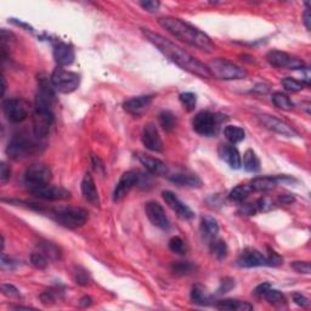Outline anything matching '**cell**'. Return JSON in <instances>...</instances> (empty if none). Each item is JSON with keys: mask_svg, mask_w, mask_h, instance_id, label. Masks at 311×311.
Listing matches in <instances>:
<instances>
[{"mask_svg": "<svg viewBox=\"0 0 311 311\" xmlns=\"http://www.w3.org/2000/svg\"><path fill=\"white\" fill-rule=\"evenodd\" d=\"M250 192H253V190L249 185H238V186L232 188L229 194V198L233 202L242 203L249 196Z\"/></svg>", "mask_w": 311, "mask_h": 311, "instance_id": "cell-32", "label": "cell"}, {"mask_svg": "<svg viewBox=\"0 0 311 311\" xmlns=\"http://www.w3.org/2000/svg\"><path fill=\"white\" fill-rule=\"evenodd\" d=\"M217 309L229 310V311H248L253 309V305L247 301L235 300V299H225V300L217 301L214 305Z\"/></svg>", "mask_w": 311, "mask_h": 311, "instance_id": "cell-27", "label": "cell"}, {"mask_svg": "<svg viewBox=\"0 0 311 311\" xmlns=\"http://www.w3.org/2000/svg\"><path fill=\"white\" fill-rule=\"evenodd\" d=\"M282 85L286 90L291 91V92H298L300 90H303L305 83L304 82H299V80L294 79V78H283L282 79Z\"/></svg>", "mask_w": 311, "mask_h": 311, "instance_id": "cell-39", "label": "cell"}, {"mask_svg": "<svg viewBox=\"0 0 311 311\" xmlns=\"http://www.w3.org/2000/svg\"><path fill=\"white\" fill-rule=\"evenodd\" d=\"M259 122L262 123L266 129L274 131V133L280 134V135L286 136V137H297L299 134L295 131L289 124H287L286 122L281 121V119L276 118L274 116L269 115H260L258 117Z\"/></svg>", "mask_w": 311, "mask_h": 311, "instance_id": "cell-13", "label": "cell"}, {"mask_svg": "<svg viewBox=\"0 0 311 311\" xmlns=\"http://www.w3.org/2000/svg\"><path fill=\"white\" fill-rule=\"evenodd\" d=\"M191 300L197 305L211 304V297L205 293L204 288H203L201 285H196L192 287V291H191Z\"/></svg>", "mask_w": 311, "mask_h": 311, "instance_id": "cell-33", "label": "cell"}, {"mask_svg": "<svg viewBox=\"0 0 311 311\" xmlns=\"http://www.w3.org/2000/svg\"><path fill=\"white\" fill-rule=\"evenodd\" d=\"M161 127L166 131H172L176 124V118L170 111H162L158 116Z\"/></svg>", "mask_w": 311, "mask_h": 311, "instance_id": "cell-35", "label": "cell"}, {"mask_svg": "<svg viewBox=\"0 0 311 311\" xmlns=\"http://www.w3.org/2000/svg\"><path fill=\"white\" fill-rule=\"evenodd\" d=\"M3 112L9 122L21 123L29 113V103L23 98H7L3 101Z\"/></svg>", "mask_w": 311, "mask_h": 311, "instance_id": "cell-8", "label": "cell"}, {"mask_svg": "<svg viewBox=\"0 0 311 311\" xmlns=\"http://www.w3.org/2000/svg\"><path fill=\"white\" fill-rule=\"evenodd\" d=\"M263 299H265L269 304H271L272 306L276 307H286L287 306V299L285 295L282 294L277 289H272L271 287L266 291V293L263 295Z\"/></svg>", "mask_w": 311, "mask_h": 311, "instance_id": "cell-29", "label": "cell"}, {"mask_svg": "<svg viewBox=\"0 0 311 311\" xmlns=\"http://www.w3.org/2000/svg\"><path fill=\"white\" fill-rule=\"evenodd\" d=\"M82 192L84 198L94 207H100V196L95 185V180L90 173H86L82 180Z\"/></svg>", "mask_w": 311, "mask_h": 311, "instance_id": "cell-22", "label": "cell"}, {"mask_svg": "<svg viewBox=\"0 0 311 311\" xmlns=\"http://www.w3.org/2000/svg\"><path fill=\"white\" fill-rule=\"evenodd\" d=\"M91 298L90 297H84L80 299L79 305L80 306H89V305H91Z\"/></svg>", "mask_w": 311, "mask_h": 311, "instance_id": "cell-57", "label": "cell"}, {"mask_svg": "<svg viewBox=\"0 0 311 311\" xmlns=\"http://www.w3.org/2000/svg\"><path fill=\"white\" fill-rule=\"evenodd\" d=\"M33 196L45 201H66L71 198V192L64 187L53 186V185H40V186L31 187Z\"/></svg>", "mask_w": 311, "mask_h": 311, "instance_id": "cell-12", "label": "cell"}, {"mask_svg": "<svg viewBox=\"0 0 311 311\" xmlns=\"http://www.w3.org/2000/svg\"><path fill=\"white\" fill-rule=\"evenodd\" d=\"M54 123L51 110H35L33 113V134L39 139H44L49 134Z\"/></svg>", "mask_w": 311, "mask_h": 311, "instance_id": "cell-11", "label": "cell"}, {"mask_svg": "<svg viewBox=\"0 0 311 311\" xmlns=\"http://www.w3.org/2000/svg\"><path fill=\"white\" fill-rule=\"evenodd\" d=\"M291 266L297 272L309 275L310 274V263L309 262H293Z\"/></svg>", "mask_w": 311, "mask_h": 311, "instance_id": "cell-45", "label": "cell"}, {"mask_svg": "<svg viewBox=\"0 0 311 311\" xmlns=\"http://www.w3.org/2000/svg\"><path fill=\"white\" fill-rule=\"evenodd\" d=\"M219 156L224 162H226L230 166V168L232 169H240L242 166V160L241 154L238 152V149L235 147L233 145H220L219 147Z\"/></svg>", "mask_w": 311, "mask_h": 311, "instance_id": "cell-23", "label": "cell"}, {"mask_svg": "<svg viewBox=\"0 0 311 311\" xmlns=\"http://www.w3.org/2000/svg\"><path fill=\"white\" fill-rule=\"evenodd\" d=\"M201 232L203 237L208 241H213L219 233V225L218 221L211 215H205L201 220Z\"/></svg>", "mask_w": 311, "mask_h": 311, "instance_id": "cell-26", "label": "cell"}, {"mask_svg": "<svg viewBox=\"0 0 311 311\" xmlns=\"http://www.w3.org/2000/svg\"><path fill=\"white\" fill-rule=\"evenodd\" d=\"M17 264L16 262H14L13 259L8 258L7 255H5L4 253H3L2 255V269L3 270H15V268H16Z\"/></svg>", "mask_w": 311, "mask_h": 311, "instance_id": "cell-49", "label": "cell"}, {"mask_svg": "<svg viewBox=\"0 0 311 311\" xmlns=\"http://www.w3.org/2000/svg\"><path fill=\"white\" fill-rule=\"evenodd\" d=\"M3 91H2V95L3 96H4V94H5V89H7V82H5V78L3 77Z\"/></svg>", "mask_w": 311, "mask_h": 311, "instance_id": "cell-58", "label": "cell"}, {"mask_svg": "<svg viewBox=\"0 0 311 311\" xmlns=\"http://www.w3.org/2000/svg\"><path fill=\"white\" fill-rule=\"evenodd\" d=\"M74 275H76V281L77 283H79V285L82 286H85L88 285V281H89V275L88 272H86L85 270H83V269L78 268V270L74 272Z\"/></svg>", "mask_w": 311, "mask_h": 311, "instance_id": "cell-47", "label": "cell"}, {"mask_svg": "<svg viewBox=\"0 0 311 311\" xmlns=\"http://www.w3.org/2000/svg\"><path fill=\"white\" fill-rule=\"evenodd\" d=\"M145 212L147 215L148 220L156 227L161 230H168L170 227V223L168 217H167L166 212L162 205L158 202H147L145 205Z\"/></svg>", "mask_w": 311, "mask_h": 311, "instance_id": "cell-15", "label": "cell"}, {"mask_svg": "<svg viewBox=\"0 0 311 311\" xmlns=\"http://www.w3.org/2000/svg\"><path fill=\"white\" fill-rule=\"evenodd\" d=\"M272 102H274L277 109L283 111H292L293 107H294L291 98L287 96V95L282 94V92H275V94L272 95Z\"/></svg>", "mask_w": 311, "mask_h": 311, "instance_id": "cell-34", "label": "cell"}, {"mask_svg": "<svg viewBox=\"0 0 311 311\" xmlns=\"http://www.w3.org/2000/svg\"><path fill=\"white\" fill-rule=\"evenodd\" d=\"M91 162H92V167H94V169L96 170L97 173H101V174L103 175L105 174V166H103V163L101 162L100 158H98L97 156L92 154Z\"/></svg>", "mask_w": 311, "mask_h": 311, "instance_id": "cell-52", "label": "cell"}, {"mask_svg": "<svg viewBox=\"0 0 311 311\" xmlns=\"http://www.w3.org/2000/svg\"><path fill=\"white\" fill-rule=\"evenodd\" d=\"M53 218L61 226L67 229H78L88 220V213L83 208L62 207L51 211Z\"/></svg>", "mask_w": 311, "mask_h": 311, "instance_id": "cell-4", "label": "cell"}, {"mask_svg": "<svg viewBox=\"0 0 311 311\" xmlns=\"http://www.w3.org/2000/svg\"><path fill=\"white\" fill-rule=\"evenodd\" d=\"M179 100H180L181 105L187 112H192V111L196 109L197 96L193 92H182V94H180V96H179Z\"/></svg>", "mask_w": 311, "mask_h": 311, "instance_id": "cell-38", "label": "cell"}, {"mask_svg": "<svg viewBox=\"0 0 311 311\" xmlns=\"http://www.w3.org/2000/svg\"><path fill=\"white\" fill-rule=\"evenodd\" d=\"M51 169L43 163H34L27 168L25 173V181L31 187L49 184L51 180Z\"/></svg>", "mask_w": 311, "mask_h": 311, "instance_id": "cell-9", "label": "cell"}, {"mask_svg": "<svg viewBox=\"0 0 311 311\" xmlns=\"http://www.w3.org/2000/svg\"><path fill=\"white\" fill-rule=\"evenodd\" d=\"M279 184V176H274V178L272 176H259V178L253 179L249 186L256 192H266V191L274 190Z\"/></svg>", "mask_w": 311, "mask_h": 311, "instance_id": "cell-24", "label": "cell"}, {"mask_svg": "<svg viewBox=\"0 0 311 311\" xmlns=\"http://www.w3.org/2000/svg\"><path fill=\"white\" fill-rule=\"evenodd\" d=\"M169 249L172 250L173 253L184 255V254H186L187 252V246L179 236H175V237H173L172 240L169 241Z\"/></svg>", "mask_w": 311, "mask_h": 311, "instance_id": "cell-40", "label": "cell"}, {"mask_svg": "<svg viewBox=\"0 0 311 311\" xmlns=\"http://www.w3.org/2000/svg\"><path fill=\"white\" fill-rule=\"evenodd\" d=\"M255 203H256V205H258L259 213H262V212L271 211V209L274 208V202H272V199L269 198V197H262V198L256 199Z\"/></svg>", "mask_w": 311, "mask_h": 311, "instance_id": "cell-43", "label": "cell"}, {"mask_svg": "<svg viewBox=\"0 0 311 311\" xmlns=\"http://www.w3.org/2000/svg\"><path fill=\"white\" fill-rule=\"evenodd\" d=\"M151 103H152V97L148 96V95H143V96H136L129 98V100H127L123 103V107L129 115L139 117L148 109Z\"/></svg>", "mask_w": 311, "mask_h": 311, "instance_id": "cell-21", "label": "cell"}, {"mask_svg": "<svg viewBox=\"0 0 311 311\" xmlns=\"http://www.w3.org/2000/svg\"><path fill=\"white\" fill-rule=\"evenodd\" d=\"M45 147V143L35 135L31 136L27 133H17L9 141L7 153L11 160L22 161L38 154Z\"/></svg>", "mask_w": 311, "mask_h": 311, "instance_id": "cell-3", "label": "cell"}, {"mask_svg": "<svg viewBox=\"0 0 311 311\" xmlns=\"http://www.w3.org/2000/svg\"><path fill=\"white\" fill-rule=\"evenodd\" d=\"M303 19H304V25L306 27L307 31H310V27H311V16H310V9L306 8L304 11L303 15Z\"/></svg>", "mask_w": 311, "mask_h": 311, "instance_id": "cell-56", "label": "cell"}, {"mask_svg": "<svg viewBox=\"0 0 311 311\" xmlns=\"http://www.w3.org/2000/svg\"><path fill=\"white\" fill-rule=\"evenodd\" d=\"M31 263L35 269H39V270H44V269H45L47 266L49 259H47L46 256L44 255V254H41L40 252H34L31 255Z\"/></svg>", "mask_w": 311, "mask_h": 311, "instance_id": "cell-41", "label": "cell"}, {"mask_svg": "<svg viewBox=\"0 0 311 311\" xmlns=\"http://www.w3.org/2000/svg\"><path fill=\"white\" fill-rule=\"evenodd\" d=\"M135 157L139 160V162L141 163L149 173H151V174L158 176L168 174V167H167V164L162 162L161 160H158V158L151 157V156L141 153V152L135 153Z\"/></svg>", "mask_w": 311, "mask_h": 311, "instance_id": "cell-19", "label": "cell"}, {"mask_svg": "<svg viewBox=\"0 0 311 311\" xmlns=\"http://www.w3.org/2000/svg\"><path fill=\"white\" fill-rule=\"evenodd\" d=\"M237 265L241 268H258V266H269L268 258L259 250L254 248H246L242 250L237 259Z\"/></svg>", "mask_w": 311, "mask_h": 311, "instance_id": "cell-17", "label": "cell"}, {"mask_svg": "<svg viewBox=\"0 0 311 311\" xmlns=\"http://www.w3.org/2000/svg\"><path fill=\"white\" fill-rule=\"evenodd\" d=\"M279 202L282 203V204H292V203L295 202V198L292 194H281L279 197Z\"/></svg>", "mask_w": 311, "mask_h": 311, "instance_id": "cell-54", "label": "cell"}, {"mask_svg": "<svg viewBox=\"0 0 311 311\" xmlns=\"http://www.w3.org/2000/svg\"><path fill=\"white\" fill-rule=\"evenodd\" d=\"M39 252L46 256L49 260H60L62 256L61 249L53 242H40L38 244Z\"/></svg>", "mask_w": 311, "mask_h": 311, "instance_id": "cell-28", "label": "cell"}, {"mask_svg": "<svg viewBox=\"0 0 311 311\" xmlns=\"http://www.w3.org/2000/svg\"><path fill=\"white\" fill-rule=\"evenodd\" d=\"M212 77L223 80H237L244 79L247 77V72L240 66L232 64L224 59H215L207 65Z\"/></svg>", "mask_w": 311, "mask_h": 311, "instance_id": "cell-5", "label": "cell"}, {"mask_svg": "<svg viewBox=\"0 0 311 311\" xmlns=\"http://www.w3.org/2000/svg\"><path fill=\"white\" fill-rule=\"evenodd\" d=\"M196 270V266L190 262H176L173 263L172 271L179 276H185V275H190Z\"/></svg>", "mask_w": 311, "mask_h": 311, "instance_id": "cell-37", "label": "cell"}, {"mask_svg": "<svg viewBox=\"0 0 311 311\" xmlns=\"http://www.w3.org/2000/svg\"><path fill=\"white\" fill-rule=\"evenodd\" d=\"M40 299L43 300L44 304H49V303H53V301H55V298H54L53 295V292H44L43 294L40 295Z\"/></svg>", "mask_w": 311, "mask_h": 311, "instance_id": "cell-55", "label": "cell"}, {"mask_svg": "<svg viewBox=\"0 0 311 311\" xmlns=\"http://www.w3.org/2000/svg\"><path fill=\"white\" fill-rule=\"evenodd\" d=\"M140 5H141L145 10H147L148 13H156V11H157L161 7V3L160 2H141L140 3Z\"/></svg>", "mask_w": 311, "mask_h": 311, "instance_id": "cell-51", "label": "cell"}, {"mask_svg": "<svg viewBox=\"0 0 311 311\" xmlns=\"http://www.w3.org/2000/svg\"><path fill=\"white\" fill-rule=\"evenodd\" d=\"M10 178H11L10 167H9L7 163L3 162L0 164V181H2L3 184H5Z\"/></svg>", "mask_w": 311, "mask_h": 311, "instance_id": "cell-48", "label": "cell"}, {"mask_svg": "<svg viewBox=\"0 0 311 311\" xmlns=\"http://www.w3.org/2000/svg\"><path fill=\"white\" fill-rule=\"evenodd\" d=\"M270 287H271L270 283H268V282L262 283V285H259L255 289H254V292H253L254 295H255L256 298H263V295L265 294L266 291H268Z\"/></svg>", "mask_w": 311, "mask_h": 311, "instance_id": "cell-53", "label": "cell"}, {"mask_svg": "<svg viewBox=\"0 0 311 311\" xmlns=\"http://www.w3.org/2000/svg\"><path fill=\"white\" fill-rule=\"evenodd\" d=\"M141 141L146 148L152 152H163V141L158 133L157 127L153 123H148L143 127L141 134Z\"/></svg>", "mask_w": 311, "mask_h": 311, "instance_id": "cell-14", "label": "cell"}, {"mask_svg": "<svg viewBox=\"0 0 311 311\" xmlns=\"http://www.w3.org/2000/svg\"><path fill=\"white\" fill-rule=\"evenodd\" d=\"M221 119L214 113L202 111L192 119V128L202 136H214L220 128Z\"/></svg>", "mask_w": 311, "mask_h": 311, "instance_id": "cell-6", "label": "cell"}, {"mask_svg": "<svg viewBox=\"0 0 311 311\" xmlns=\"http://www.w3.org/2000/svg\"><path fill=\"white\" fill-rule=\"evenodd\" d=\"M158 23L169 32L173 37H175L182 43L187 44L197 49L205 50V51H212L214 50V43L212 39L205 34L204 32L199 31L198 28L190 25L186 21L176 19V17H161L158 20Z\"/></svg>", "mask_w": 311, "mask_h": 311, "instance_id": "cell-2", "label": "cell"}, {"mask_svg": "<svg viewBox=\"0 0 311 311\" xmlns=\"http://www.w3.org/2000/svg\"><path fill=\"white\" fill-rule=\"evenodd\" d=\"M232 288H235V280L231 279V277H226V279L221 281V285L218 289V294H224V293L231 291Z\"/></svg>", "mask_w": 311, "mask_h": 311, "instance_id": "cell-44", "label": "cell"}, {"mask_svg": "<svg viewBox=\"0 0 311 311\" xmlns=\"http://www.w3.org/2000/svg\"><path fill=\"white\" fill-rule=\"evenodd\" d=\"M141 32L149 43L153 44L173 64L179 66V67L182 68L184 71H187L188 73L203 78V79L212 78V74L208 70L207 65L202 64L199 60H197L185 49L178 46L176 44L173 43V41H170L169 39L164 38L163 35L158 34V33L153 31H149L147 28H142Z\"/></svg>", "mask_w": 311, "mask_h": 311, "instance_id": "cell-1", "label": "cell"}, {"mask_svg": "<svg viewBox=\"0 0 311 311\" xmlns=\"http://www.w3.org/2000/svg\"><path fill=\"white\" fill-rule=\"evenodd\" d=\"M293 300H294L295 304L301 307H307L310 304L309 299L305 297V295L301 294V293H294V294H293Z\"/></svg>", "mask_w": 311, "mask_h": 311, "instance_id": "cell-50", "label": "cell"}, {"mask_svg": "<svg viewBox=\"0 0 311 311\" xmlns=\"http://www.w3.org/2000/svg\"><path fill=\"white\" fill-rule=\"evenodd\" d=\"M244 169L249 173H256L260 169V161L253 149H247L243 156Z\"/></svg>", "mask_w": 311, "mask_h": 311, "instance_id": "cell-31", "label": "cell"}, {"mask_svg": "<svg viewBox=\"0 0 311 311\" xmlns=\"http://www.w3.org/2000/svg\"><path fill=\"white\" fill-rule=\"evenodd\" d=\"M224 135L227 139L231 145H235V143H238L241 141H243L244 137H246V133L244 130L240 127H236V125H227L224 129Z\"/></svg>", "mask_w": 311, "mask_h": 311, "instance_id": "cell-30", "label": "cell"}, {"mask_svg": "<svg viewBox=\"0 0 311 311\" xmlns=\"http://www.w3.org/2000/svg\"><path fill=\"white\" fill-rule=\"evenodd\" d=\"M50 79H51L54 88L64 92V94H70V92L74 91L80 83L79 74L71 71H66L64 68H56L53 72Z\"/></svg>", "mask_w": 311, "mask_h": 311, "instance_id": "cell-7", "label": "cell"}, {"mask_svg": "<svg viewBox=\"0 0 311 311\" xmlns=\"http://www.w3.org/2000/svg\"><path fill=\"white\" fill-rule=\"evenodd\" d=\"M54 59L55 62L61 67L64 66H70L74 62L76 54H74L73 47L66 43H56L54 45Z\"/></svg>", "mask_w": 311, "mask_h": 311, "instance_id": "cell-20", "label": "cell"}, {"mask_svg": "<svg viewBox=\"0 0 311 311\" xmlns=\"http://www.w3.org/2000/svg\"><path fill=\"white\" fill-rule=\"evenodd\" d=\"M2 291L4 293L5 295H9V297H21V293L19 289L16 288V287L10 285V283H4V285H2Z\"/></svg>", "mask_w": 311, "mask_h": 311, "instance_id": "cell-46", "label": "cell"}, {"mask_svg": "<svg viewBox=\"0 0 311 311\" xmlns=\"http://www.w3.org/2000/svg\"><path fill=\"white\" fill-rule=\"evenodd\" d=\"M170 181L175 182L179 186H187V187H201L202 180L198 178V175L193 174V173L185 172L178 173L170 176Z\"/></svg>", "mask_w": 311, "mask_h": 311, "instance_id": "cell-25", "label": "cell"}, {"mask_svg": "<svg viewBox=\"0 0 311 311\" xmlns=\"http://www.w3.org/2000/svg\"><path fill=\"white\" fill-rule=\"evenodd\" d=\"M162 196L167 204L169 205V208L173 212H175V214L181 220H191L194 217V213L191 211L190 207H187L184 202H181L174 192H172V191H163Z\"/></svg>", "mask_w": 311, "mask_h": 311, "instance_id": "cell-16", "label": "cell"}, {"mask_svg": "<svg viewBox=\"0 0 311 311\" xmlns=\"http://www.w3.org/2000/svg\"><path fill=\"white\" fill-rule=\"evenodd\" d=\"M139 182V175L136 172L129 170V172H125L123 175L119 179L118 184L115 188V192H113V201H121L122 198H124L128 193L130 192V190Z\"/></svg>", "mask_w": 311, "mask_h": 311, "instance_id": "cell-18", "label": "cell"}, {"mask_svg": "<svg viewBox=\"0 0 311 311\" xmlns=\"http://www.w3.org/2000/svg\"><path fill=\"white\" fill-rule=\"evenodd\" d=\"M266 60L272 67L276 68H287V70H304L305 68V64L301 60L293 58L280 50H271L266 55Z\"/></svg>", "mask_w": 311, "mask_h": 311, "instance_id": "cell-10", "label": "cell"}, {"mask_svg": "<svg viewBox=\"0 0 311 311\" xmlns=\"http://www.w3.org/2000/svg\"><path fill=\"white\" fill-rule=\"evenodd\" d=\"M268 250L269 253L268 255H266V258H268L269 266H279L282 264L283 259L279 253H276L274 249H271V248H268Z\"/></svg>", "mask_w": 311, "mask_h": 311, "instance_id": "cell-42", "label": "cell"}, {"mask_svg": "<svg viewBox=\"0 0 311 311\" xmlns=\"http://www.w3.org/2000/svg\"><path fill=\"white\" fill-rule=\"evenodd\" d=\"M211 252L219 260L225 259L227 252H229L226 242L223 240H215L214 238L213 241H211Z\"/></svg>", "mask_w": 311, "mask_h": 311, "instance_id": "cell-36", "label": "cell"}]
</instances>
